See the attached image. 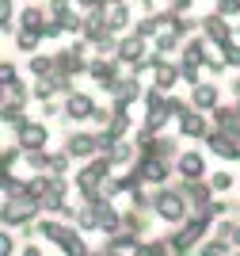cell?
Listing matches in <instances>:
<instances>
[{"mask_svg": "<svg viewBox=\"0 0 240 256\" xmlns=\"http://www.w3.org/2000/svg\"><path fill=\"white\" fill-rule=\"evenodd\" d=\"M42 138H46V134H42L38 126H27V130H23V142H27V146H34V142H42Z\"/></svg>", "mask_w": 240, "mask_h": 256, "instance_id": "obj_2", "label": "cell"}, {"mask_svg": "<svg viewBox=\"0 0 240 256\" xmlns=\"http://www.w3.org/2000/svg\"><path fill=\"white\" fill-rule=\"evenodd\" d=\"M199 168H202L199 157H183V172H199Z\"/></svg>", "mask_w": 240, "mask_h": 256, "instance_id": "obj_3", "label": "cell"}, {"mask_svg": "<svg viewBox=\"0 0 240 256\" xmlns=\"http://www.w3.org/2000/svg\"><path fill=\"white\" fill-rule=\"evenodd\" d=\"M160 214H164V218H179V199L176 195H160Z\"/></svg>", "mask_w": 240, "mask_h": 256, "instance_id": "obj_1", "label": "cell"}]
</instances>
